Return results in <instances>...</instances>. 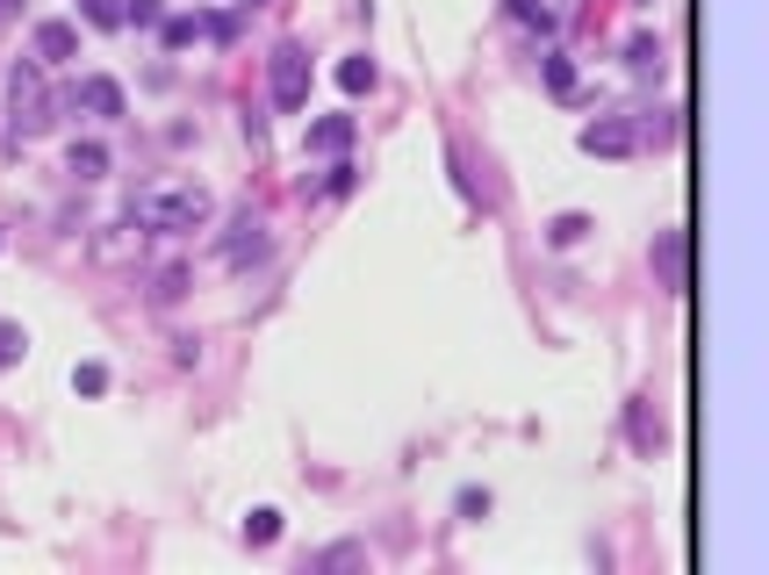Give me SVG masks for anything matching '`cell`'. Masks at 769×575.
I'll use <instances>...</instances> for the list:
<instances>
[{"instance_id":"obj_1","label":"cell","mask_w":769,"mask_h":575,"mask_svg":"<svg viewBox=\"0 0 769 575\" xmlns=\"http://www.w3.org/2000/svg\"><path fill=\"white\" fill-rule=\"evenodd\" d=\"M137 230H166V238H181V230H209L216 216V195L202 181H181V187H151V195L130 202Z\"/></svg>"},{"instance_id":"obj_2","label":"cell","mask_w":769,"mask_h":575,"mask_svg":"<svg viewBox=\"0 0 769 575\" xmlns=\"http://www.w3.org/2000/svg\"><path fill=\"white\" fill-rule=\"evenodd\" d=\"M51 87H44V65L36 58H15L8 65V137L15 144H30V137H44L51 130Z\"/></svg>"},{"instance_id":"obj_3","label":"cell","mask_w":769,"mask_h":575,"mask_svg":"<svg viewBox=\"0 0 769 575\" xmlns=\"http://www.w3.org/2000/svg\"><path fill=\"white\" fill-rule=\"evenodd\" d=\"M310 51L295 44V36H288V44H273V58H267V94H273V108H288V116H295V108H310Z\"/></svg>"},{"instance_id":"obj_4","label":"cell","mask_w":769,"mask_h":575,"mask_svg":"<svg viewBox=\"0 0 769 575\" xmlns=\"http://www.w3.org/2000/svg\"><path fill=\"white\" fill-rule=\"evenodd\" d=\"M216 252H224V267H230V273L259 267V259L273 252V230H267V216H259V209H238V216H230V230H224V245H216Z\"/></svg>"},{"instance_id":"obj_5","label":"cell","mask_w":769,"mask_h":575,"mask_svg":"<svg viewBox=\"0 0 769 575\" xmlns=\"http://www.w3.org/2000/svg\"><path fill=\"white\" fill-rule=\"evenodd\" d=\"M589 159H633L640 152V130H633V116H597V122H583V137H575Z\"/></svg>"},{"instance_id":"obj_6","label":"cell","mask_w":769,"mask_h":575,"mask_svg":"<svg viewBox=\"0 0 769 575\" xmlns=\"http://www.w3.org/2000/svg\"><path fill=\"white\" fill-rule=\"evenodd\" d=\"M654 281L669 288V295H683L691 288V230H654Z\"/></svg>"},{"instance_id":"obj_7","label":"cell","mask_w":769,"mask_h":575,"mask_svg":"<svg viewBox=\"0 0 769 575\" xmlns=\"http://www.w3.org/2000/svg\"><path fill=\"white\" fill-rule=\"evenodd\" d=\"M73 108H87L94 122H122V116H130V94H122L108 73H87V79L73 87Z\"/></svg>"},{"instance_id":"obj_8","label":"cell","mask_w":769,"mask_h":575,"mask_svg":"<svg viewBox=\"0 0 769 575\" xmlns=\"http://www.w3.org/2000/svg\"><path fill=\"white\" fill-rule=\"evenodd\" d=\"M30 58L36 65H73L79 58V30L73 22H36L30 30Z\"/></svg>"},{"instance_id":"obj_9","label":"cell","mask_w":769,"mask_h":575,"mask_svg":"<svg viewBox=\"0 0 769 575\" xmlns=\"http://www.w3.org/2000/svg\"><path fill=\"white\" fill-rule=\"evenodd\" d=\"M353 144V116H317L310 122V144H302V152H317V159H338Z\"/></svg>"},{"instance_id":"obj_10","label":"cell","mask_w":769,"mask_h":575,"mask_svg":"<svg viewBox=\"0 0 769 575\" xmlns=\"http://www.w3.org/2000/svg\"><path fill=\"white\" fill-rule=\"evenodd\" d=\"M181 295H187V267H181V259H173V267H151V281H144V303L151 310H173Z\"/></svg>"},{"instance_id":"obj_11","label":"cell","mask_w":769,"mask_h":575,"mask_svg":"<svg viewBox=\"0 0 769 575\" xmlns=\"http://www.w3.org/2000/svg\"><path fill=\"white\" fill-rule=\"evenodd\" d=\"M626 432H633V446H640V454H654V446L669 440V432H662V417H654V403H648V395H640V403H626Z\"/></svg>"},{"instance_id":"obj_12","label":"cell","mask_w":769,"mask_h":575,"mask_svg":"<svg viewBox=\"0 0 769 575\" xmlns=\"http://www.w3.org/2000/svg\"><path fill=\"white\" fill-rule=\"evenodd\" d=\"M108 166H116V159H108V144H73V152H65V173H73V181H108Z\"/></svg>"},{"instance_id":"obj_13","label":"cell","mask_w":769,"mask_h":575,"mask_svg":"<svg viewBox=\"0 0 769 575\" xmlns=\"http://www.w3.org/2000/svg\"><path fill=\"white\" fill-rule=\"evenodd\" d=\"M195 36H209V15H166V22H159V44H166V51H187Z\"/></svg>"},{"instance_id":"obj_14","label":"cell","mask_w":769,"mask_h":575,"mask_svg":"<svg viewBox=\"0 0 769 575\" xmlns=\"http://www.w3.org/2000/svg\"><path fill=\"white\" fill-rule=\"evenodd\" d=\"M310 568H324V575H338V568H367V546H360V540H332L317 561H310Z\"/></svg>"},{"instance_id":"obj_15","label":"cell","mask_w":769,"mask_h":575,"mask_svg":"<svg viewBox=\"0 0 769 575\" xmlns=\"http://www.w3.org/2000/svg\"><path fill=\"white\" fill-rule=\"evenodd\" d=\"M589 238V216L583 209H561L554 224H546V245H554V252H568V245H583Z\"/></svg>"},{"instance_id":"obj_16","label":"cell","mask_w":769,"mask_h":575,"mask_svg":"<svg viewBox=\"0 0 769 575\" xmlns=\"http://www.w3.org/2000/svg\"><path fill=\"white\" fill-rule=\"evenodd\" d=\"M273 540H281V511H273V503L245 511V546H273Z\"/></svg>"},{"instance_id":"obj_17","label":"cell","mask_w":769,"mask_h":575,"mask_svg":"<svg viewBox=\"0 0 769 575\" xmlns=\"http://www.w3.org/2000/svg\"><path fill=\"white\" fill-rule=\"evenodd\" d=\"M633 130H640V152H648V144H669V137H676V108H654V116H633Z\"/></svg>"},{"instance_id":"obj_18","label":"cell","mask_w":769,"mask_h":575,"mask_svg":"<svg viewBox=\"0 0 769 575\" xmlns=\"http://www.w3.org/2000/svg\"><path fill=\"white\" fill-rule=\"evenodd\" d=\"M338 87L346 94H375V58H338Z\"/></svg>"},{"instance_id":"obj_19","label":"cell","mask_w":769,"mask_h":575,"mask_svg":"<svg viewBox=\"0 0 769 575\" xmlns=\"http://www.w3.org/2000/svg\"><path fill=\"white\" fill-rule=\"evenodd\" d=\"M540 73H546V94H561V101L575 94V65L561 58V51H546V58H540Z\"/></svg>"},{"instance_id":"obj_20","label":"cell","mask_w":769,"mask_h":575,"mask_svg":"<svg viewBox=\"0 0 769 575\" xmlns=\"http://www.w3.org/2000/svg\"><path fill=\"white\" fill-rule=\"evenodd\" d=\"M503 8H511V22H526V30L554 36V8H540V0H503Z\"/></svg>"},{"instance_id":"obj_21","label":"cell","mask_w":769,"mask_h":575,"mask_svg":"<svg viewBox=\"0 0 769 575\" xmlns=\"http://www.w3.org/2000/svg\"><path fill=\"white\" fill-rule=\"evenodd\" d=\"M122 22H130V30H159L166 8H159V0H122Z\"/></svg>"},{"instance_id":"obj_22","label":"cell","mask_w":769,"mask_h":575,"mask_svg":"<svg viewBox=\"0 0 769 575\" xmlns=\"http://www.w3.org/2000/svg\"><path fill=\"white\" fill-rule=\"evenodd\" d=\"M626 65H633V73L662 65V36H633V44H626Z\"/></svg>"},{"instance_id":"obj_23","label":"cell","mask_w":769,"mask_h":575,"mask_svg":"<svg viewBox=\"0 0 769 575\" xmlns=\"http://www.w3.org/2000/svg\"><path fill=\"white\" fill-rule=\"evenodd\" d=\"M73 389H79V395H101V389H108V367H101V360H79V367H73Z\"/></svg>"},{"instance_id":"obj_24","label":"cell","mask_w":769,"mask_h":575,"mask_svg":"<svg viewBox=\"0 0 769 575\" xmlns=\"http://www.w3.org/2000/svg\"><path fill=\"white\" fill-rule=\"evenodd\" d=\"M22 352H30V332H22V324H0V367H15Z\"/></svg>"},{"instance_id":"obj_25","label":"cell","mask_w":769,"mask_h":575,"mask_svg":"<svg viewBox=\"0 0 769 575\" xmlns=\"http://www.w3.org/2000/svg\"><path fill=\"white\" fill-rule=\"evenodd\" d=\"M87 22L94 30H122V0H87Z\"/></svg>"},{"instance_id":"obj_26","label":"cell","mask_w":769,"mask_h":575,"mask_svg":"<svg viewBox=\"0 0 769 575\" xmlns=\"http://www.w3.org/2000/svg\"><path fill=\"white\" fill-rule=\"evenodd\" d=\"M453 511H461V518H489V489H461V497H453Z\"/></svg>"},{"instance_id":"obj_27","label":"cell","mask_w":769,"mask_h":575,"mask_svg":"<svg viewBox=\"0 0 769 575\" xmlns=\"http://www.w3.org/2000/svg\"><path fill=\"white\" fill-rule=\"evenodd\" d=\"M317 195H353V166H332V181H317Z\"/></svg>"},{"instance_id":"obj_28","label":"cell","mask_w":769,"mask_h":575,"mask_svg":"<svg viewBox=\"0 0 769 575\" xmlns=\"http://www.w3.org/2000/svg\"><path fill=\"white\" fill-rule=\"evenodd\" d=\"M173 360H181V367H202V338H173Z\"/></svg>"},{"instance_id":"obj_29","label":"cell","mask_w":769,"mask_h":575,"mask_svg":"<svg viewBox=\"0 0 769 575\" xmlns=\"http://www.w3.org/2000/svg\"><path fill=\"white\" fill-rule=\"evenodd\" d=\"M0 8H8V0H0Z\"/></svg>"}]
</instances>
